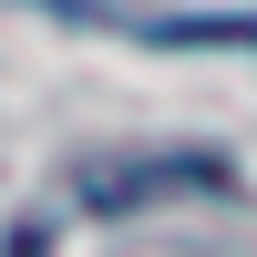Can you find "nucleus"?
<instances>
[{
	"mask_svg": "<svg viewBox=\"0 0 257 257\" xmlns=\"http://www.w3.org/2000/svg\"><path fill=\"white\" fill-rule=\"evenodd\" d=\"M62 11H82V0H62Z\"/></svg>",
	"mask_w": 257,
	"mask_h": 257,
	"instance_id": "f257e3e1",
	"label": "nucleus"
}]
</instances>
